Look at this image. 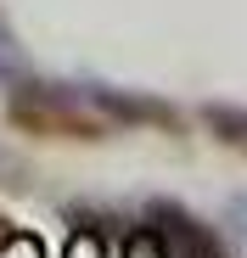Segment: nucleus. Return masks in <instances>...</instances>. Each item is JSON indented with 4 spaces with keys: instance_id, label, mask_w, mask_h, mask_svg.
Instances as JSON below:
<instances>
[{
    "instance_id": "obj_4",
    "label": "nucleus",
    "mask_w": 247,
    "mask_h": 258,
    "mask_svg": "<svg viewBox=\"0 0 247 258\" xmlns=\"http://www.w3.org/2000/svg\"><path fill=\"white\" fill-rule=\"evenodd\" d=\"M135 258H157V252H146V247H135Z\"/></svg>"
},
{
    "instance_id": "obj_1",
    "label": "nucleus",
    "mask_w": 247,
    "mask_h": 258,
    "mask_svg": "<svg viewBox=\"0 0 247 258\" xmlns=\"http://www.w3.org/2000/svg\"><path fill=\"white\" fill-rule=\"evenodd\" d=\"M152 219H157V230H163V241H169L174 258H225L214 225H202L197 213H186L180 202H157V208H152Z\"/></svg>"
},
{
    "instance_id": "obj_2",
    "label": "nucleus",
    "mask_w": 247,
    "mask_h": 258,
    "mask_svg": "<svg viewBox=\"0 0 247 258\" xmlns=\"http://www.w3.org/2000/svg\"><path fill=\"white\" fill-rule=\"evenodd\" d=\"M202 123H208L219 141H247V107H230V101H208V107H202Z\"/></svg>"
},
{
    "instance_id": "obj_3",
    "label": "nucleus",
    "mask_w": 247,
    "mask_h": 258,
    "mask_svg": "<svg viewBox=\"0 0 247 258\" xmlns=\"http://www.w3.org/2000/svg\"><path fill=\"white\" fill-rule=\"evenodd\" d=\"M225 219H230V230L247 241V197H230V208H225Z\"/></svg>"
}]
</instances>
